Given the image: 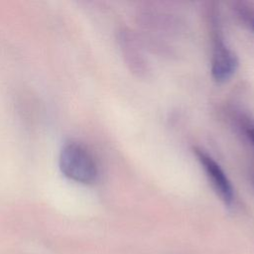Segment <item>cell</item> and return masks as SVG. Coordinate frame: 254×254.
I'll return each mask as SVG.
<instances>
[{
    "instance_id": "1",
    "label": "cell",
    "mask_w": 254,
    "mask_h": 254,
    "mask_svg": "<svg viewBox=\"0 0 254 254\" xmlns=\"http://www.w3.org/2000/svg\"><path fill=\"white\" fill-rule=\"evenodd\" d=\"M208 19L212 41L210 62L211 76L216 82L223 83L229 80L236 72L238 68V59L224 41L219 15H217V11L214 8L209 9Z\"/></svg>"
},
{
    "instance_id": "2",
    "label": "cell",
    "mask_w": 254,
    "mask_h": 254,
    "mask_svg": "<svg viewBox=\"0 0 254 254\" xmlns=\"http://www.w3.org/2000/svg\"><path fill=\"white\" fill-rule=\"evenodd\" d=\"M60 168L64 176L81 184L93 183L98 175L92 155L77 143L64 146L60 154Z\"/></svg>"
},
{
    "instance_id": "3",
    "label": "cell",
    "mask_w": 254,
    "mask_h": 254,
    "mask_svg": "<svg viewBox=\"0 0 254 254\" xmlns=\"http://www.w3.org/2000/svg\"><path fill=\"white\" fill-rule=\"evenodd\" d=\"M193 153L216 194L224 204L231 205L234 200V189L221 166L199 147H193Z\"/></svg>"
},
{
    "instance_id": "4",
    "label": "cell",
    "mask_w": 254,
    "mask_h": 254,
    "mask_svg": "<svg viewBox=\"0 0 254 254\" xmlns=\"http://www.w3.org/2000/svg\"><path fill=\"white\" fill-rule=\"evenodd\" d=\"M120 41L122 50L124 51V55L127 59L128 64H130V67L139 74L146 72L148 70L146 61L144 59V56L140 52V47L133 38V36L128 32H122Z\"/></svg>"
},
{
    "instance_id": "5",
    "label": "cell",
    "mask_w": 254,
    "mask_h": 254,
    "mask_svg": "<svg viewBox=\"0 0 254 254\" xmlns=\"http://www.w3.org/2000/svg\"><path fill=\"white\" fill-rule=\"evenodd\" d=\"M231 9L239 22L254 32V3L244 0L234 1Z\"/></svg>"
},
{
    "instance_id": "6",
    "label": "cell",
    "mask_w": 254,
    "mask_h": 254,
    "mask_svg": "<svg viewBox=\"0 0 254 254\" xmlns=\"http://www.w3.org/2000/svg\"><path fill=\"white\" fill-rule=\"evenodd\" d=\"M237 119L239 129L254 152V121L249 116L243 114L239 115Z\"/></svg>"
},
{
    "instance_id": "7",
    "label": "cell",
    "mask_w": 254,
    "mask_h": 254,
    "mask_svg": "<svg viewBox=\"0 0 254 254\" xmlns=\"http://www.w3.org/2000/svg\"><path fill=\"white\" fill-rule=\"evenodd\" d=\"M252 183L254 185V174H252Z\"/></svg>"
}]
</instances>
